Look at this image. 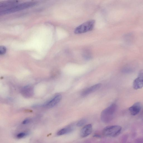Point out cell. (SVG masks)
<instances>
[{
    "instance_id": "obj_7",
    "label": "cell",
    "mask_w": 143,
    "mask_h": 143,
    "mask_svg": "<svg viewBox=\"0 0 143 143\" xmlns=\"http://www.w3.org/2000/svg\"><path fill=\"white\" fill-rule=\"evenodd\" d=\"M93 131V127L91 124H88L84 126L81 129L80 135L81 137H86L91 134Z\"/></svg>"
},
{
    "instance_id": "obj_12",
    "label": "cell",
    "mask_w": 143,
    "mask_h": 143,
    "mask_svg": "<svg viewBox=\"0 0 143 143\" xmlns=\"http://www.w3.org/2000/svg\"><path fill=\"white\" fill-rule=\"evenodd\" d=\"M32 88L31 87L27 86L24 88L22 93L25 95H30L32 94Z\"/></svg>"
},
{
    "instance_id": "obj_2",
    "label": "cell",
    "mask_w": 143,
    "mask_h": 143,
    "mask_svg": "<svg viewBox=\"0 0 143 143\" xmlns=\"http://www.w3.org/2000/svg\"><path fill=\"white\" fill-rule=\"evenodd\" d=\"M117 108L116 105L112 104L102 111L101 113V120L104 123H107L111 122L113 119L114 114Z\"/></svg>"
},
{
    "instance_id": "obj_6",
    "label": "cell",
    "mask_w": 143,
    "mask_h": 143,
    "mask_svg": "<svg viewBox=\"0 0 143 143\" xmlns=\"http://www.w3.org/2000/svg\"><path fill=\"white\" fill-rule=\"evenodd\" d=\"M62 99V96L60 95H57L52 100L44 104L43 106L44 107L49 108L53 107L58 104Z\"/></svg>"
},
{
    "instance_id": "obj_8",
    "label": "cell",
    "mask_w": 143,
    "mask_h": 143,
    "mask_svg": "<svg viewBox=\"0 0 143 143\" xmlns=\"http://www.w3.org/2000/svg\"><path fill=\"white\" fill-rule=\"evenodd\" d=\"M101 87V84L98 83L94 85L91 87L85 90L81 93V95L85 96L90 94L95 91L99 89Z\"/></svg>"
},
{
    "instance_id": "obj_4",
    "label": "cell",
    "mask_w": 143,
    "mask_h": 143,
    "mask_svg": "<svg viewBox=\"0 0 143 143\" xmlns=\"http://www.w3.org/2000/svg\"><path fill=\"white\" fill-rule=\"evenodd\" d=\"M95 20H91L77 27L74 31L75 34H81L91 31L94 27Z\"/></svg>"
},
{
    "instance_id": "obj_16",
    "label": "cell",
    "mask_w": 143,
    "mask_h": 143,
    "mask_svg": "<svg viewBox=\"0 0 143 143\" xmlns=\"http://www.w3.org/2000/svg\"><path fill=\"white\" fill-rule=\"evenodd\" d=\"M134 143H143V138H138L135 141Z\"/></svg>"
},
{
    "instance_id": "obj_13",
    "label": "cell",
    "mask_w": 143,
    "mask_h": 143,
    "mask_svg": "<svg viewBox=\"0 0 143 143\" xmlns=\"http://www.w3.org/2000/svg\"><path fill=\"white\" fill-rule=\"evenodd\" d=\"M87 121L85 119H83L80 120L77 124L76 125L78 127H81L86 123Z\"/></svg>"
},
{
    "instance_id": "obj_10",
    "label": "cell",
    "mask_w": 143,
    "mask_h": 143,
    "mask_svg": "<svg viewBox=\"0 0 143 143\" xmlns=\"http://www.w3.org/2000/svg\"><path fill=\"white\" fill-rule=\"evenodd\" d=\"M75 128L74 125L73 124L68 125L59 130L57 133V135L60 136L70 133L73 131Z\"/></svg>"
},
{
    "instance_id": "obj_14",
    "label": "cell",
    "mask_w": 143,
    "mask_h": 143,
    "mask_svg": "<svg viewBox=\"0 0 143 143\" xmlns=\"http://www.w3.org/2000/svg\"><path fill=\"white\" fill-rule=\"evenodd\" d=\"M27 133L26 132H21L17 134V137L18 138L21 139L26 136Z\"/></svg>"
},
{
    "instance_id": "obj_15",
    "label": "cell",
    "mask_w": 143,
    "mask_h": 143,
    "mask_svg": "<svg viewBox=\"0 0 143 143\" xmlns=\"http://www.w3.org/2000/svg\"><path fill=\"white\" fill-rule=\"evenodd\" d=\"M6 52V48L5 47L2 46L0 47V54L3 55L5 54Z\"/></svg>"
},
{
    "instance_id": "obj_5",
    "label": "cell",
    "mask_w": 143,
    "mask_h": 143,
    "mask_svg": "<svg viewBox=\"0 0 143 143\" xmlns=\"http://www.w3.org/2000/svg\"><path fill=\"white\" fill-rule=\"evenodd\" d=\"M143 87V70L139 72L138 76L133 83V87L134 89H138Z\"/></svg>"
},
{
    "instance_id": "obj_3",
    "label": "cell",
    "mask_w": 143,
    "mask_h": 143,
    "mask_svg": "<svg viewBox=\"0 0 143 143\" xmlns=\"http://www.w3.org/2000/svg\"><path fill=\"white\" fill-rule=\"evenodd\" d=\"M122 130V128L119 125L108 126L104 129L103 134L106 136L115 137L119 135Z\"/></svg>"
},
{
    "instance_id": "obj_9",
    "label": "cell",
    "mask_w": 143,
    "mask_h": 143,
    "mask_svg": "<svg viewBox=\"0 0 143 143\" xmlns=\"http://www.w3.org/2000/svg\"><path fill=\"white\" fill-rule=\"evenodd\" d=\"M142 107L141 103L139 102L136 103L129 108V110L131 115L135 116L140 112Z\"/></svg>"
},
{
    "instance_id": "obj_17",
    "label": "cell",
    "mask_w": 143,
    "mask_h": 143,
    "mask_svg": "<svg viewBox=\"0 0 143 143\" xmlns=\"http://www.w3.org/2000/svg\"><path fill=\"white\" fill-rule=\"evenodd\" d=\"M30 121V120L28 119H26L24 120L22 124H26L29 123Z\"/></svg>"
},
{
    "instance_id": "obj_11",
    "label": "cell",
    "mask_w": 143,
    "mask_h": 143,
    "mask_svg": "<svg viewBox=\"0 0 143 143\" xmlns=\"http://www.w3.org/2000/svg\"><path fill=\"white\" fill-rule=\"evenodd\" d=\"M17 2L16 1H11L6 2H3L2 3L0 4V7L1 8H5L6 7H10V6L12 5L13 6V5H14Z\"/></svg>"
},
{
    "instance_id": "obj_1",
    "label": "cell",
    "mask_w": 143,
    "mask_h": 143,
    "mask_svg": "<svg viewBox=\"0 0 143 143\" xmlns=\"http://www.w3.org/2000/svg\"><path fill=\"white\" fill-rule=\"evenodd\" d=\"M36 4V2H33L20 3L18 5L4 9L1 11L0 14L1 15H3L14 13L34 6Z\"/></svg>"
}]
</instances>
